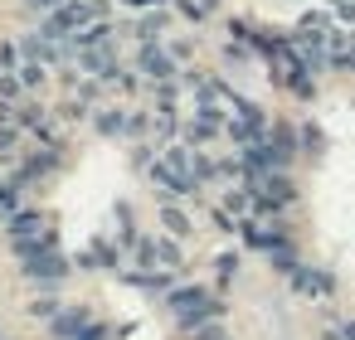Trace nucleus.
Listing matches in <instances>:
<instances>
[{"label": "nucleus", "mask_w": 355, "mask_h": 340, "mask_svg": "<svg viewBox=\"0 0 355 340\" xmlns=\"http://www.w3.org/2000/svg\"><path fill=\"white\" fill-rule=\"evenodd\" d=\"M151 175H156L161 185H171V190L190 195V190L200 185V156H195L190 146H171V151L151 165Z\"/></svg>", "instance_id": "nucleus-1"}, {"label": "nucleus", "mask_w": 355, "mask_h": 340, "mask_svg": "<svg viewBox=\"0 0 355 340\" xmlns=\"http://www.w3.org/2000/svg\"><path fill=\"white\" fill-rule=\"evenodd\" d=\"M73 64L83 73H93V78H112L117 73V44H112V35H98V39L78 44L73 49Z\"/></svg>", "instance_id": "nucleus-2"}, {"label": "nucleus", "mask_w": 355, "mask_h": 340, "mask_svg": "<svg viewBox=\"0 0 355 340\" xmlns=\"http://www.w3.org/2000/svg\"><path fill=\"white\" fill-rule=\"evenodd\" d=\"M171 306H175V316H180L185 325H209V321H214V311H219V306H214V301H209L200 287L175 292V296H171Z\"/></svg>", "instance_id": "nucleus-3"}, {"label": "nucleus", "mask_w": 355, "mask_h": 340, "mask_svg": "<svg viewBox=\"0 0 355 340\" xmlns=\"http://www.w3.org/2000/svg\"><path fill=\"white\" fill-rule=\"evenodd\" d=\"M175 64H180V59H175V54H166V49H161L156 39L137 49V69H141L146 78H156V83H171V73H175Z\"/></svg>", "instance_id": "nucleus-4"}, {"label": "nucleus", "mask_w": 355, "mask_h": 340, "mask_svg": "<svg viewBox=\"0 0 355 340\" xmlns=\"http://www.w3.org/2000/svg\"><path fill=\"white\" fill-rule=\"evenodd\" d=\"M25 272L40 277V282H59V277H64V258H59L54 248H44V253H25Z\"/></svg>", "instance_id": "nucleus-5"}, {"label": "nucleus", "mask_w": 355, "mask_h": 340, "mask_svg": "<svg viewBox=\"0 0 355 340\" xmlns=\"http://www.w3.org/2000/svg\"><path fill=\"white\" fill-rule=\"evenodd\" d=\"M54 335H59V340H78V335H83V316H78V311H64V316L54 321Z\"/></svg>", "instance_id": "nucleus-6"}, {"label": "nucleus", "mask_w": 355, "mask_h": 340, "mask_svg": "<svg viewBox=\"0 0 355 340\" xmlns=\"http://www.w3.org/2000/svg\"><path fill=\"white\" fill-rule=\"evenodd\" d=\"M297 282H302V292H311V296H321V292H326V277H321V272H306V267H302V272H297Z\"/></svg>", "instance_id": "nucleus-7"}, {"label": "nucleus", "mask_w": 355, "mask_h": 340, "mask_svg": "<svg viewBox=\"0 0 355 340\" xmlns=\"http://www.w3.org/2000/svg\"><path fill=\"white\" fill-rule=\"evenodd\" d=\"M180 6H185V15H190V20H205V15L214 10V0H180Z\"/></svg>", "instance_id": "nucleus-8"}, {"label": "nucleus", "mask_w": 355, "mask_h": 340, "mask_svg": "<svg viewBox=\"0 0 355 340\" xmlns=\"http://www.w3.org/2000/svg\"><path fill=\"white\" fill-rule=\"evenodd\" d=\"M156 262L175 267V262H180V248H175V243H156Z\"/></svg>", "instance_id": "nucleus-9"}, {"label": "nucleus", "mask_w": 355, "mask_h": 340, "mask_svg": "<svg viewBox=\"0 0 355 340\" xmlns=\"http://www.w3.org/2000/svg\"><path fill=\"white\" fill-rule=\"evenodd\" d=\"M166 224H171V229H175V233H185V229H190V224H185V214H180V209H166Z\"/></svg>", "instance_id": "nucleus-10"}, {"label": "nucleus", "mask_w": 355, "mask_h": 340, "mask_svg": "<svg viewBox=\"0 0 355 340\" xmlns=\"http://www.w3.org/2000/svg\"><path fill=\"white\" fill-rule=\"evenodd\" d=\"M78 340H103V330H83V335H78Z\"/></svg>", "instance_id": "nucleus-11"}, {"label": "nucleus", "mask_w": 355, "mask_h": 340, "mask_svg": "<svg viewBox=\"0 0 355 340\" xmlns=\"http://www.w3.org/2000/svg\"><path fill=\"white\" fill-rule=\"evenodd\" d=\"M345 340H355V321H350V325H345Z\"/></svg>", "instance_id": "nucleus-12"}]
</instances>
